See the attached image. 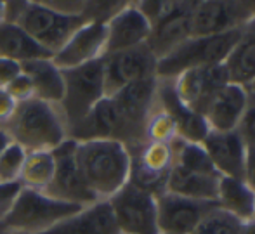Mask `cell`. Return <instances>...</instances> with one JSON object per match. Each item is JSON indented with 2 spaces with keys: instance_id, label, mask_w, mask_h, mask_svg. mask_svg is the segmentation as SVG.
<instances>
[{
  "instance_id": "6da1fadb",
  "label": "cell",
  "mask_w": 255,
  "mask_h": 234,
  "mask_svg": "<svg viewBox=\"0 0 255 234\" xmlns=\"http://www.w3.org/2000/svg\"><path fill=\"white\" fill-rule=\"evenodd\" d=\"M78 167L98 201H108L130 181V151L118 140L78 142Z\"/></svg>"
},
{
  "instance_id": "7a4b0ae2",
  "label": "cell",
  "mask_w": 255,
  "mask_h": 234,
  "mask_svg": "<svg viewBox=\"0 0 255 234\" xmlns=\"http://www.w3.org/2000/svg\"><path fill=\"white\" fill-rule=\"evenodd\" d=\"M12 142L19 144L26 153L54 151L68 137V125L59 104L30 99L17 104L16 113L5 125Z\"/></svg>"
},
{
  "instance_id": "3957f363",
  "label": "cell",
  "mask_w": 255,
  "mask_h": 234,
  "mask_svg": "<svg viewBox=\"0 0 255 234\" xmlns=\"http://www.w3.org/2000/svg\"><path fill=\"white\" fill-rule=\"evenodd\" d=\"M16 23L51 56L59 52L71 35L89 23L85 16L56 10L47 2H7V19Z\"/></svg>"
},
{
  "instance_id": "277c9868",
  "label": "cell",
  "mask_w": 255,
  "mask_h": 234,
  "mask_svg": "<svg viewBox=\"0 0 255 234\" xmlns=\"http://www.w3.org/2000/svg\"><path fill=\"white\" fill-rule=\"evenodd\" d=\"M243 28L221 35L208 37H191L181 44L168 56L156 63L158 80H175L179 75L188 70L203 66H219L224 64L236 42L242 37Z\"/></svg>"
},
{
  "instance_id": "5b68a950",
  "label": "cell",
  "mask_w": 255,
  "mask_h": 234,
  "mask_svg": "<svg viewBox=\"0 0 255 234\" xmlns=\"http://www.w3.org/2000/svg\"><path fill=\"white\" fill-rule=\"evenodd\" d=\"M82 208L85 207L64 203L47 193L21 187L9 215L3 221V228L9 233L44 234L77 215Z\"/></svg>"
},
{
  "instance_id": "8992f818",
  "label": "cell",
  "mask_w": 255,
  "mask_h": 234,
  "mask_svg": "<svg viewBox=\"0 0 255 234\" xmlns=\"http://www.w3.org/2000/svg\"><path fill=\"white\" fill-rule=\"evenodd\" d=\"M64 94L59 103L61 113L66 120L68 130L78 121H82L92 108L106 97L104 92V71L103 59L84 66L63 71Z\"/></svg>"
},
{
  "instance_id": "52a82bcc",
  "label": "cell",
  "mask_w": 255,
  "mask_h": 234,
  "mask_svg": "<svg viewBox=\"0 0 255 234\" xmlns=\"http://www.w3.org/2000/svg\"><path fill=\"white\" fill-rule=\"evenodd\" d=\"M158 78H146L127 85L111 96L124 125V146L128 149L146 142V123L156 106Z\"/></svg>"
},
{
  "instance_id": "ba28073f",
  "label": "cell",
  "mask_w": 255,
  "mask_h": 234,
  "mask_svg": "<svg viewBox=\"0 0 255 234\" xmlns=\"http://www.w3.org/2000/svg\"><path fill=\"white\" fill-rule=\"evenodd\" d=\"M108 201L122 234H160L153 193L128 182Z\"/></svg>"
},
{
  "instance_id": "9c48e42d",
  "label": "cell",
  "mask_w": 255,
  "mask_h": 234,
  "mask_svg": "<svg viewBox=\"0 0 255 234\" xmlns=\"http://www.w3.org/2000/svg\"><path fill=\"white\" fill-rule=\"evenodd\" d=\"M254 19L255 2H196L191 12V37L228 33L245 28Z\"/></svg>"
},
{
  "instance_id": "30bf717a",
  "label": "cell",
  "mask_w": 255,
  "mask_h": 234,
  "mask_svg": "<svg viewBox=\"0 0 255 234\" xmlns=\"http://www.w3.org/2000/svg\"><path fill=\"white\" fill-rule=\"evenodd\" d=\"M77 147V140L66 139L57 149L52 151L56 170H54V179L47 189V194L64 203L89 207L98 200L84 181V175L78 167Z\"/></svg>"
},
{
  "instance_id": "8fae6325",
  "label": "cell",
  "mask_w": 255,
  "mask_h": 234,
  "mask_svg": "<svg viewBox=\"0 0 255 234\" xmlns=\"http://www.w3.org/2000/svg\"><path fill=\"white\" fill-rule=\"evenodd\" d=\"M156 57L146 44L135 49L106 54L103 57L106 97L115 96L130 84L156 77Z\"/></svg>"
},
{
  "instance_id": "7c38bea8",
  "label": "cell",
  "mask_w": 255,
  "mask_h": 234,
  "mask_svg": "<svg viewBox=\"0 0 255 234\" xmlns=\"http://www.w3.org/2000/svg\"><path fill=\"white\" fill-rule=\"evenodd\" d=\"M130 151V181L134 186L160 194L165 187V181L174 165V153L170 142H148Z\"/></svg>"
},
{
  "instance_id": "4fadbf2b",
  "label": "cell",
  "mask_w": 255,
  "mask_h": 234,
  "mask_svg": "<svg viewBox=\"0 0 255 234\" xmlns=\"http://www.w3.org/2000/svg\"><path fill=\"white\" fill-rule=\"evenodd\" d=\"M217 203H202L161 191L156 194L160 234H193L208 210Z\"/></svg>"
},
{
  "instance_id": "5bb4252c",
  "label": "cell",
  "mask_w": 255,
  "mask_h": 234,
  "mask_svg": "<svg viewBox=\"0 0 255 234\" xmlns=\"http://www.w3.org/2000/svg\"><path fill=\"white\" fill-rule=\"evenodd\" d=\"M104 54H106V23L89 21L71 35V38L59 52L54 54L52 61L59 70L64 71L103 59Z\"/></svg>"
},
{
  "instance_id": "9a60e30c",
  "label": "cell",
  "mask_w": 255,
  "mask_h": 234,
  "mask_svg": "<svg viewBox=\"0 0 255 234\" xmlns=\"http://www.w3.org/2000/svg\"><path fill=\"white\" fill-rule=\"evenodd\" d=\"M149 33L151 24L137 9L135 2H125V5L106 23V54L144 45Z\"/></svg>"
},
{
  "instance_id": "2e32d148",
  "label": "cell",
  "mask_w": 255,
  "mask_h": 234,
  "mask_svg": "<svg viewBox=\"0 0 255 234\" xmlns=\"http://www.w3.org/2000/svg\"><path fill=\"white\" fill-rule=\"evenodd\" d=\"M172 82L182 103L198 115H202L205 104L210 101V97L221 87L229 84L224 64L188 70Z\"/></svg>"
},
{
  "instance_id": "e0dca14e",
  "label": "cell",
  "mask_w": 255,
  "mask_h": 234,
  "mask_svg": "<svg viewBox=\"0 0 255 234\" xmlns=\"http://www.w3.org/2000/svg\"><path fill=\"white\" fill-rule=\"evenodd\" d=\"M249 103V91L235 84H226L205 104L202 117L210 132H233Z\"/></svg>"
},
{
  "instance_id": "ac0fdd59",
  "label": "cell",
  "mask_w": 255,
  "mask_h": 234,
  "mask_svg": "<svg viewBox=\"0 0 255 234\" xmlns=\"http://www.w3.org/2000/svg\"><path fill=\"white\" fill-rule=\"evenodd\" d=\"M202 146L221 177L243 181L249 149L238 132H208Z\"/></svg>"
},
{
  "instance_id": "d6986e66",
  "label": "cell",
  "mask_w": 255,
  "mask_h": 234,
  "mask_svg": "<svg viewBox=\"0 0 255 234\" xmlns=\"http://www.w3.org/2000/svg\"><path fill=\"white\" fill-rule=\"evenodd\" d=\"M158 104L161 110L170 117V120L175 125L177 137L188 140V142L202 144L208 135V127L205 123L203 117L193 111L189 106H186L177 96L172 80H158Z\"/></svg>"
},
{
  "instance_id": "ffe728a7",
  "label": "cell",
  "mask_w": 255,
  "mask_h": 234,
  "mask_svg": "<svg viewBox=\"0 0 255 234\" xmlns=\"http://www.w3.org/2000/svg\"><path fill=\"white\" fill-rule=\"evenodd\" d=\"M68 137L77 142L111 139L124 144V125L113 99L104 97L99 101L84 120L68 130Z\"/></svg>"
},
{
  "instance_id": "44dd1931",
  "label": "cell",
  "mask_w": 255,
  "mask_h": 234,
  "mask_svg": "<svg viewBox=\"0 0 255 234\" xmlns=\"http://www.w3.org/2000/svg\"><path fill=\"white\" fill-rule=\"evenodd\" d=\"M219 182V174H203L174 163L167 175L163 191L202 203H217Z\"/></svg>"
},
{
  "instance_id": "7402d4cb",
  "label": "cell",
  "mask_w": 255,
  "mask_h": 234,
  "mask_svg": "<svg viewBox=\"0 0 255 234\" xmlns=\"http://www.w3.org/2000/svg\"><path fill=\"white\" fill-rule=\"evenodd\" d=\"M44 234H122L110 201H96Z\"/></svg>"
},
{
  "instance_id": "603a6c76",
  "label": "cell",
  "mask_w": 255,
  "mask_h": 234,
  "mask_svg": "<svg viewBox=\"0 0 255 234\" xmlns=\"http://www.w3.org/2000/svg\"><path fill=\"white\" fill-rule=\"evenodd\" d=\"M229 84L249 89L255 82V19L242 31L235 49L224 63Z\"/></svg>"
},
{
  "instance_id": "cb8c5ba5",
  "label": "cell",
  "mask_w": 255,
  "mask_h": 234,
  "mask_svg": "<svg viewBox=\"0 0 255 234\" xmlns=\"http://www.w3.org/2000/svg\"><path fill=\"white\" fill-rule=\"evenodd\" d=\"M21 71L30 78L33 85L35 99L45 103L59 104L64 94V78L63 70L56 66L52 57L35 59L21 64Z\"/></svg>"
},
{
  "instance_id": "d4e9b609",
  "label": "cell",
  "mask_w": 255,
  "mask_h": 234,
  "mask_svg": "<svg viewBox=\"0 0 255 234\" xmlns=\"http://www.w3.org/2000/svg\"><path fill=\"white\" fill-rule=\"evenodd\" d=\"M52 57L45 49H42L19 24L5 23L0 24V59H9L14 63H28L35 59Z\"/></svg>"
},
{
  "instance_id": "484cf974",
  "label": "cell",
  "mask_w": 255,
  "mask_h": 234,
  "mask_svg": "<svg viewBox=\"0 0 255 234\" xmlns=\"http://www.w3.org/2000/svg\"><path fill=\"white\" fill-rule=\"evenodd\" d=\"M188 38H191V12L174 16L154 24L146 45L156 57V61H160L181 44H184Z\"/></svg>"
},
{
  "instance_id": "4316f807",
  "label": "cell",
  "mask_w": 255,
  "mask_h": 234,
  "mask_svg": "<svg viewBox=\"0 0 255 234\" xmlns=\"http://www.w3.org/2000/svg\"><path fill=\"white\" fill-rule=\"evenodd\" d=\"M217 207L229 212L242 222H250L255 219V193L243 181L221 177Z\"/></svg>"
},
{
  "instance_id": "83f0119b",
  "label": "cell",
  "mask_w": 255,
  "mask_h": 234,
  "mask_svg": "<svg viewBox=\"0 0 255 234\" xmlns=\"http://www.w3.org/2000/svg\"><path fill=\"white\" fill-rule=\"evenodd\" d=\"M56 161L52 151H31L26 153L23 168L19 174V184L23 189L47 193L54 179Z\"/></svg>"
},
{
  "instance_id": "f1b7e54d",
  "label": "cell",
  "mask_w": 255,
  "mask_h": 234,
  "mask_svg": "<svg viewBox=\"0 0 255 234\" xmlns=\"http://www.w3.org/2000/svg\"><path fill=\"white\" fill-rule=\"evenodd\" d=\"M243 226L245 222L215 205L205 214L193 234H243Z\"/></svg>"
},
{
  "instance_id": "f546056e",
  "label": "cell",
  "mask_w": 255,
  "mask_h": 234,
  "mask_svg": "<svg viewBox=\"0 0 255 234\" xmlns=\"http://www.w3.org/2000/svg\"><path fill=\"white\" fill-rule=\"evenodd\" d=\"M195 3L196 2H135V5L153 28L154 24L174 16L193 12Z\"/></svg>"
},
{
  "instance_id": "4dcf8cb0",
  "label": "cell",
  "mask_w": 255,
  "mask_h": 234,
  "mask_svg": "<svg viewBox=\"0 0 255 234\" xmlns=\"http://www.w3.org/2000/svg\"><path fill=\"white\" fill-rule=\"evenodd\" d=\"M175 137H177V132H175L174 121L161 110L156 96V106H154L151 117L146 123V142L148 140H151V142H172Z\"/></svg>"
},
{
  "instance_id": "1f68e13d",
  "label": "cell",
  "mask_w": 255,
  "mask_h": 234,
  "mask_svg": "<svg viewBox=\"0 0 255 234\" xmlns=\"http://www.w3.org/2000/svg\"><path fill=\"white\" fill-rule=\"evenodd\" d=\"M26 151L19 144L12 142L0 154V182H19Z\"/></svg>"
},
{
  "instance_id": "d6a6232c",
  "label": "cell",
  "mask_w": 255,
  "mask_h": 234,
  "mask_svg": "<svg viewBox=\"0 0 255 234\" xmlns=\"http://www.w3.org/2000/svg\"><path fill=\"white\" fill-rule=\"evenodd\" d=\"M236 132L242 137L247 149H255V96L250 92H249V103H247L245 113H243L242 120H240Z\"/></svg>"
},
{
  "instance_id": "836d02e7",
  "label": "cell",
  "mask_w": 255,
  "mask_h": 234,
  "mask_svg": "<svg viewBox=\"0 0 255 234\" xmlns=\"http://www.w3.org/2000/svg\"><path fill=\"white\" fill-rule=\"evenodd\" d=\"M5 91L10 94V97H12L17 104L24 103V101H30L35 97L33 85H31L30 78H28L23 71H21L19 77H16L9 85H7Z\"/></svg>"
},
{
  "instance_id": "e575fe53",
  "label": "cell",
  "mask_w": 255,
  "mask_h": 234,
  "mask_svg": "<svg viewBox=\"0 0 255 234\" xmlns=\"http://www.w3.org/2000/svg\"><path fill=\"white\" fill-rule=\"evenodd\" d=\"M19 191V182H0V224H3V221L7 219Z\"/></svg>"
},
{
  "instance_id": "d590c367",
  "label": "cell",
  "mask_w": 255,
  "mask_h": 234,
  "mask_svg": "<svg viewBox=\"0 0 255 234\" xmlns=\"http://www.w3.org/2000/svg\"><path fill=\"white\" fill-rule=\"evenodd\" d=\"M17 103L10 97V94L5 89H0V127H5L10 121V118L16 113Z\"/></svg>"
},
{
  "instance_id": "8d00e7d4",
  "label": "cell",
  "mask_w": 255,
  "mask_h": 234,
  "mask_svg": "<svg viewBox=\"0 0 255 234\" xmlns=\"http://www.w3.org/2000/svg\"><path fill=\"white\" fill-rule=\"evenodd\" d=\"M21 75V64L9 59H0V89H5L16 77Z\"/></svg>"
},
{
  "instance_id": "74e56055",
  "label": "cell",
  "mask_w": 255,
  "mask_h": 234,
  "mask_svg": "<svg viewBox=\"0 0 255 234\" xmlns=\"http://www.w3.org/2000/svg\"><path fill=\"white\" fill-rule=\"evenodd\" d=\"M243 182L255 193V149L247 151V163H245V174H243Z\"/></svg>"
},
{
  "instance_id": "f35d334b",
  "label": "cell",
  "mask_w": 255,
  "mask_h": 234,
  "mask_svg": "<svg viewBox=\"0 0 255 234\" xmlns=\"http://www.w3.org/2000/svg\"><path fill=\"white\" fill-rule=\"evenodd\" d=\"M10 144H12V139H10L9 132H7L3 127H0V154H2Z\"/></svg>"
},
{
  "instance_id": "ab89813d",
  "label": "cell",
  "mask_w": 255,
  "mask_h": 234,
  "mask_svg": "<svg viewBox=\"0 0 255 234\" xmlns=\"http://www.w3.org/2000/svg\"><path fill=\"white\" fill-rule=\"evenodd\" d=\"M7 19V2H0V24Z\"/></svg>"
},
{
  "instance_id": "60d3db41",
  "label": "cell",
  "mask_w": 255,
  "mask_h": 234,
  "mask_svg": "<svg viewBox=\"0 0 255 234\" xmlns=\"http://www.w3.org/2000/svg\"><path fill=\"white\" fill-rule=\"evenodd\" d=\"M247 91H249L250 94H254V96H255V82H254V84H252V85H250V87H249V89H247Z\"/></svg>"
},
{
  "instance_id": "b9f144b4",
  "label": "cell",
  "mask_w": 255,
  "mask_h": 234,
  "mask_svg": "<svg viewBox=\"0 0 255 234\" xmlns=\"http://www.w3.org/2000/svg\"><path fill=\"white\" fill-rule=\"evenodd\" d=\"M3 233H7V229L3 228V224H0V234H3Z\"/></svg>"
},
{
  "instance_id": "7bdbcfd3",
  "label": "cell",
  "mask_w": 255,
  "mask_h": 234,
  "mask_svg": "<svg viewBox=\"0 0 255 234\" xmlns=\"http://www.w3.org/2000/svg\"><path fill=\"white\" fill-rule=\"evenodd\" d=\"M3 234H23V233H9V231H7V233H3Z\"/></svg>"
}]
</instances>
